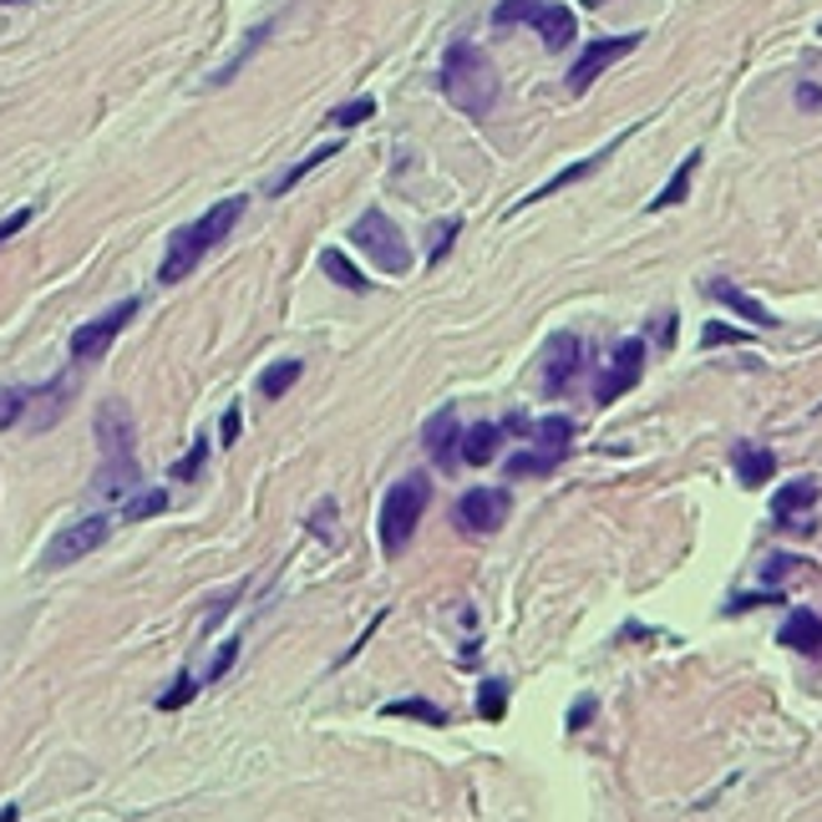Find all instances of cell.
Masks as SVG:
<instances>
[{
    "label": "cell",
    "instance_id": "42",
    "mask_svg": "<svg viewBox=\"0 0 822 822\" xmlns=\"http://www.w3.org/2000/svg\"><path fill=\"white\" fill-rule=\"evenodd\" d=\"M234 656H239V645H234V640H229V645H224V650H219V660H214V666H209V680L229 676V666H234Z\"/></svg>",
    "mask_w": 822,
    "mask_h": 822
},
{
    "label": "cell",
    "instance_id": "10",
    "mask_svg": "<svg viewBox=\"0 0 822 822\" xmlns=\"http://www.w3.org/2000/svg\"><path fill=\"white\" fill-rule=\"evenodd\" d=\"M635 47H640V31H635V37H605V41H595V47H585V51H579V61H574V72H569V92L574 97L589 92L595 77H605L609 67H615L620 57H630Z\"/></svg>",
    "mask_w": 822,
    "mask_h": 822
},
{
    "label": "cell",
    "instance_id": "38",
    "mask_svg": "<svg viewBox=\"0 0 822 822\" xmlns=\"http://www.w3.org/2000/svg\"><path fill=\"white\" fill-rule=\"evenodd\" d=\"M457 229H463V224H457V219H447V224H442L437 244H432V254H427V260H432V264H442V260H447V250H453V239H457Z\"/></svg>",
    "mask_w": 822,
    "mask_h": 822
},
{
    "label": "cell",
    "instance_id": "19",
    "mask_svg": "<svg viewBox=\"0 0 822 822\" xmlns=\"http://www.w3.org/2000/svg\"><path fill=\"white\" fill-rule=\"evenodd\" d=\"M620 143H625V132H620V138H615V143H609V148H599L595 158H585V163H574V168H564V173H554V179H548L544 189H534V193H528V199H518V209H524V203H538V199H554V193H559V189H569V183L589 179V173H595V168L605 163V158L615 153V148H620Z\"/></svg>",
    "mask_w": 822,
    "mask_h": 822
},
{
    "label": "cell",
    "instance_id": "41",
    "mask_svg": "<svg viewBox=\"0 0 822 822\" xmlns=\"http://www.w3.org/2000/svg\"><path fill=\"white\" fill-rule=\"evenodd\" d=\"M798 108H802V112H822V87L802 82V87H798Z\"/></svg>",
    "mask_w": 822,
    "mask_h": 822
},
{
    "label": "cell",
    "instance_id": "5",
    "mask_svg": "<svg viewBox=\"0 0 822 822\" xmlns=\"http://www.w3.org/2000/svg\"><path fill=\"white\" fill-rule=\"evenodd\" d=\"M351 244H356L366 260H376L386 274H406L412 270V250H406L402 229L382 214V209H366V214L351 224Z\"/></svg>",
    "mask_w": 822,
    "mask_h": 822
},
{
    "label": "cell",
    "instance_id": "20",
    "mask_svg": "<svg viewBox=\"0 0 822 822\" xmlns=\"http://www.w3.org/2000/svg\"><path fill=\"white\" fill-rule=\"evenodd\" d=\"M534 437H538V457H548V463L559 467L564 457H569L574 422L569 417H544V422H534Z\"/></svg>",
    "mask_w": 822,
    "mask_h": 822
},
{
    "label": "cell",
    "instance_id": "21",
    "mask_svg": "<svg viewBox=\"0 0 822 822\" xmlns=\"http://www.w3.org/2000/svg\"><path fill=\"white\" fill-rule=\"evenodd\" d=\"M498 442H503V427H498V422H477L473 432H463V463L488 467L493 457H498Z\"/></svg>",
    "mask_w": 822,
    "mask_h": 822
},
{
    "label": "cell",
    "instance_id": "15",
    "mask_svg": "<svg viewBox=\"0 0 822 822\" xmlns=\"http://www.w3.org/2000/svg\"><path fill=\"white\" fill-rule=\"evenodd\" d=\"M818 498H822V488L812 483V477H798V483L777 488V493H772V524H777V528H802L798 518L818 508Z\"/></svg>",
    "mask_w": 822,
    "mask_h": 822
},
{
    "label": "cell",
    "instance_id": "11",
    "mask_svg": "<svg viewBox=\"0 0 822 822\" xmlns=\"http://www.w3.org/2000/svg\"><path fill=\"white\" fill-rule=\"evenodd\" d=\"M579 366H585V341L574 331H559L544 346V392L564 396L574 386V376H579Z\"/></svg>",
    "mask_w": 822,
    "mask_h": 822
},
{
    "label": "cell",
    "instance_id": "17",
    "mask_svg": "<svg viewBox=\"0 0 822 822\" xmlns=\"http://www.w3.org/2000/svg\"><path fill=\"white\" fill-rule=\"evenodd\" d=\"M777 645L798 650V656L822 660V620L812 615V609H792V615H787V625L777 630Z\"/></svg>",
    "mask_w": 822,
    "mask_h": 822
},
{
    "label": "cell",
    "instance_id": "32",
    "mask_svg": "<svg viewBox=\"0 0 822 822\" xmlns=\"http://www.w3.org/2000/svg\"><path fill=\"white\" fill-rule=\"evenodd\" d=\"M544 473H554V463H548V457H538V453L508 457V477H544Z\"/></svg>",
    "mask_w": 822,
    "mask_h": 822
},
{
    "label": "cell",
    "instance_id": "22",
    "mask_svg": "<svg viewBox=\"0 0 822 822\" xmlns=\"http://www.w3.org/2000/svg\"><path fill=\"white\" fill-rule=\"evenodd\" d=\"M696 168H701V153H691V158H686V163L676 168V179H670L666 189H660L656 199H650V214H660V209H676V203L686 199V193H691V179H696Z\"/></svg>",
    "mask_w": 822,
    "mask_h": 822
},
{
    "label": "cell",
    "instance_id": "12",
    "mask_svg": "<svg viewBox=\"0 0 822 822\" xmlns=\"http://www.w3.org/2000/svg\"><path fill=\"white\" fill-rule=\"evenodd\" d=\"M432 453V463L442 467V473H453L457 463H463V422H457V406H442L437 417L427 422V442H422Z\"/></svg>",
    "mask_w": 822,
    "mask_h": 822
},
{
    "label": "cell",
    "instance_id": "35",
    "mask_svg": "<svg viewBox=\"0 0 822 822\" xmlns=\"http://www.w3.org/2000/svg\"><path fill=\"white\" fill-rule=\"evenodd\" d=\"M203 457H209V442H193V453L183 457V463H173V477H179V483H189V477H199Z\"/></svg>",
    "mask_w": 822,
    "mask_h": 822
},
{
    "label": "cell",
    "instance_id": "40",
    "mask_svg": "<svg viewBox=\"0 0 822 822\" xmlns=\"http://www.w3.org/2000/svg\"><path fill=\"white\" fill-rule=\"evenodd\" d=\"M239 427H244V417H239V406H229V412H224V422H219V437H224V447H234Z\"/></svg>",
    "mask_w": 822,
    "mask_h": 822
},
{
    "label": "cell",
    "instance_id": "44",
    "mask_svg": "<svg viewBox=\"0 0 822 822\" xmlns=\"http://www.w3.org/2000/svg\"><path fill=\"white\" fill-rule=\"evenodd\" d=\"M818 37H822V26H818Z\"/></svg>",
    "mask_w": 822,
    "mask_h": 822
},
{
    "label": "cell",
    "instance_id": "16",
    "mask_svg": "<svg viewBox=\"0 0 822 822\" xmlns=\"http://www.w3.org/2000/svg\"><path fill=\"white\" fill-rule=\"evenodd\" d=\"M143 488V473H138V463H132V457H108V463H102V473H97V483H92V493L102 503H128L132 493Z\"/></svg>",
    "mask_w": 822,
    "mask_h": 822
},
{
    "label": "cell",
    "instance_id": "34",
    "mask_svg": "<svg viewBox=\"0 0 822 822\" xmlns=\"http://www.w3.org/2000/svg\"><path fill=\"white\" fill-rule=\"evenodd\" d=\"M741 341H747L741 331H731V325H716V321L701 331V346L706 351H711V346H741Z\"/></svg>",
    "mask_w": 822,
    "mask_h": 822
},
{
    "label": "cell",
    "instance_id": "33",
    "mask_svg": "<svg viewBox=\"0 0 822 822\" xmlns=\"http://www.w3.org/2000/svg\"><path fill=\"white\" fill-rule=\"evenodd\" d=\"M264 37H270V31H264V26H260V31H250V41H244V51H239V57H234V61H229L224 72H214V87L234 82V77H239V67H244V61H250V57H254V47H260V41H264Z\"/></svg>",
    "mask_w": 822,
    "mask_h": 822
},
{
    "label": "cell",
    "instance_id": "29",
    "mask_svg": "<svg viewBox=\"0 0 822 822\" xmlns=\"http://www.w3.org/2000/svg\"><path fill=\"white\" fill-rule=\"evenodd\" d=\"M503 711H508V686H503V680H483L477 716H483V721H503Z\"/></svg>",
    "mask_w": 822,
    "mask_h": 822
},
{
    "label": "cell",
    "instance_id": "37",
    "mask_svg": "<svg viewBox=\"0 0 822 822\" xmlns=\"http://www.w3.org/2000/svg\"><path fill=\"white\" fill-rule=\"evenodd\" d=\"M595 711H599L595 696H579V701L569 706V731H585V727H589V716H595Z\"/></svg>",
    "mask_w": 822,
    "mask_h": 822
},
{
    "label": "cell",
    "instance_id": "36",
    "mask_svg": "<svg viewBox=\"0 0 822 822\" xmlns=\"http://www.w3.org/2000/svg\"><path fill=\"white\" fill-rule=\"evenodd\" d=\"M311 528H315V534H321V538H325V544H335V503H331V498H325V503H321V508H315Z\"/></svg>",
    "mask_w": 822,
    "mask_h": 822
},
{
    "label": "cell",
    "instance_id": "26",
    "mask_svg": "<svg viewBox=\"0 0 822 822\" xmlns=\"http://www.w3.org/2000/svg\"><path fill=\"white\" fill-rule=\"evenodd\" d=\"M386 716H412V721H427V727H447V711L432 701H422V696H406V701H392L386 706Z\"/></svg>",
    "mask_w": 822,
    "mask_h": 822
},
{
    "label": "cell",
    "instance_id": "28",
    "mask_svg": "<svg viewBox=\"0 0 822 822\" xmlns=\"http://www.w3.org/2000/svg\"><path fill=\"white\" fill-rule=\"evenodd\" d=\"M335 153H341V148H335V143L315 148V153H311V158H305V163H295V168H290V173H285V179L274 183V193H290V189H295V183H300V179H305V173H315V168H321V163H331V158H335Z\"/></svg>",
    "mask_w": 822,
    "mask_h": 822
},
{
    "label": "cell",
    "instance_id": "14",
    "mask_svg": "<svg viewBox=\"0 0 822 822\" xmlns=\"http://www.w3.org/2000/svg\"><path fill=\"white\" fill-rule=\"evenodd\" d=\"M701 290L716 300V305H727V311H737L741 321H751V325H757V331H777V325H782V321H777V315L762 305V300H757V295H747V290H741V285H731V280H706Z\"/></svg>",
    "mask_w": 822,
    "mask_h": 822
},
{
    "label": "cell",
    "instance_id": "39",
    "mask_svg": "<svg viewBox=\"0 0 822 822\" xmlns=\"http://www.w3.org/2000/svg\"><path fill=\"white\" fill-rule=\"evenodd\" d=\"M26 224H31V209H16L11 219H0V244H6V239H16Z\"/></svg>",
    "mask_w": 822,
    "mask_h": 822
},
{
    "label": "cell",
    "instance_id": "2",
    "mask_svg": "<svg viewBox=\"0 0 822 822\" xmlns=\"http://www.w3.org/2000/svg\"><path fill=\"white\" fill-rule=\"evenodd\" d=\"M244 209H250V199H219L203 219L183 224L179 234L168 239V254H163V270H158V280H163V285H179V280H189V274L199 270L203 254L234 234V224L244 219Z\"/></svg>",
    "mask_w": 822,
    "mask_h": 822
},
{
    "label": "cell",
    "instance_id": "7",
    "mask_svg": "<svg viewBox=\"0 0 822 822\" xmlns=\"http://www.w3.org/2000/svg\"><path fill=\"white\" fill-rule=\"evenodd\" d=\"M513 493L508 488H473L457 498V528L463 534H498L508 524Z\"/></svg>",
    "mask_w": 822,
    "mask_h": 822
},
{
    "label": "cell",
    "instance_id": "4",
    "mask_svg": "<svg viewBox=\"0 0 822 822\" xmlns=\"http://www.w3.org/2000/svg\"><path fill=\"white\" fill-rule=\"evenodd\" d=\"M518 21L534 26L548 51H569L574 37H579V21H574V11L559 6V0H503L498 11H493V26H518Z\"/></svg>",
    "mask_w": 822,
    "mask_h": 822
},
{
    "label": "cell",
    "instance_id": "3",
    "mask_svg": "<svg viewBox=\"0 0 822 822\" xmlns=\"http://www.w3.org/2000/svg\"><path fill=\"white\" fill-rule=\"evenodd\" d=\"M427 503H432V483L422 473H406L402 483H392V493H386V503H382V548L392 554V559L406 554V544H412V534H417Z\"/></svg>",
    "mask_w": 822,
    "mask_h": 822
},
{
    "label": "cell",
    "instance_id": "27",
    "mask_svg": "<svg viewBox=\"0 0 822 822\" xmlns=\"http://www.w3.org/2000/svg\"><path fill=\"white\" fill-rule=\"evenodd\" d=\"M26 406H31V392H21V386H0V432H11L16 422L26 417Z\"/></svg>",
    "mask_w": 822,
    "mask_h": 822
},
{
    "label": "cell",
    "instance_id": "25",
    "mask_svg": "<svg viewBox=\"0 0 822 822\" xmlns=\"http://www.w3.org/2000/svg\"><path fill=\"white\" fill-rule=\"evenodd\" d=\"M158 513H168V493L163 488L132 493V498L122 503V518H128V524H148V518H158Z\"/></svg>",
    "mask_w": 822,
    "mask_h": 822
},
{
    "label": "cell",
    "instance_id": "31",
    "mask_svg": "<svg viewBox=\"0 0 822 822\" xmlns=\"http://www.w3.org/2000/svg\"><path fill=\"white\" fill-rule=\"evenodd\" d=\"M371 112H376V102H371V97H356V102H346V108H335L331 122H335V128H361Z\"/></svg>",
    "mask_w": 822,
    "mask_h": 822
},
{
    "label": "cell",
    "instance_id": "1",
    "mask_svg": "<svg viewBox=\"0 0 822 822\" xmlns=\"http://www.w3.org/2000/svg\"><path fill=\"white\" fill-rule=\"evenodd\" d=\"M437 87H442V97H447L457 112H467V118H488V112L498 108V92H503L498 67H493L488 51H477L473 41L447 47L442 72H437Z\"/></svg>",
    "mask_w": 822,
    "mask_h": 822
},
{
    "label": "cell",
    "instance_id": "13",
    "mask_svg": "<svg viewBox=\"0 0 822 822\" xmlns=\"http://www.w3.org/2000/svg\"><path fill=\"white\" fill-rule=\"evenodd\" d=\"M97 442H102V457H132L138 427H132V412L122 402L97 406Z\"/></svg>",
    "mask_w": 822,
    "mask_h": 822
},
{
    "label": "cell",
    "instance_id": "9",
    "mask_svg": "<svg viewBox=\"0 0 822 822\" xmlns=\"http://www.w3.org/2000/svg\"><path fill=\"white\" fill-rule=\"evenodd\" d=\"M640 376H645V341H640V335H630V341H620V351L609 356V371L599 376V386H595V402L599 406L620 402L625 392L640 386Z\"/></svg>",
    "mask_w": 822,
    "mask_h": 822
},
{
    "label": "cell",
    "instance_id": "23",
    "mask_svg": "<svg viewBox=\"0 0 822 822\" xmlns=\"http://www.w3.org/2000/svg\"><path fill=\"white\" fill-rule=\"evenodd\" d=\"M321 270L331 274L335 285L356 290V295H371V280H366V274H361L356 264H351V260H346V254H341V250H325V254H321Z\"/></svg>",
    "mask_w": 822,
    "mask_h": 822
},
{
    "label": "cell",
    "instance_id": "6",
    "mask_svg": "<svg viewBox=\"0 0 822 822\" xmlns=\"http://www.w3.org/2000/svg\"><path fill=\"white\" fill-rule=\"evenodd\" d=\"M108 534H112V518H102V513H92V518H77V524H67L47 544V554H41V569H67V564L87 559L92 548L108 544Z\"/></svg>",
    "mask_w": 822,
    "mask_h": 822
},
{
    "label": "cell",
    "instance_id": "8",
    "mask_svg": "<svg viewBox=\"0 0 822 822\" xmlns=\"http://www.w3.org/2000/svg\"><path fill=\"white\" fill-rule=\"evenodd\" d=\"M132 315H138V300H122V305H112L108 315H97V321L77 325V331H72V361H97L122 331H128Z\"/></svg>",
    "mask_w": 822,
    "mask_h": 822
},
{
    "label": "cell",
    "instance_id": "43",
    "mask_svg": "<svg viewBox=\"0 0 822 822\" xmlns=\"http://www.w3.org/2000/svg\"><path fill=\"white\" fill-rule=\"evenodd\" d=\"M0 6H21V0H0Z\"/></svg>",
    "mask_w": 822,
    "mask_h": 822
},
{
    "label": "cell",
    "instance_id": "30",
    "mask_svg": "<svg viewBox=\"0 0 822 822\" xmlns=\"http://www.w3.org/2000/svg\"><path fill=\"white\" fill-rule=\"evenodd\" d=\"M193 696H199V680H193V676H179V680H173V691L158 696V711H179V706H189Z\"/></svg>",
    "mask_w": 822,
    "mask_h": 822
},
{
    "label": "cell",
    "instance_id": "24",
    "mask_svg": "<svg viewBox=\"0 0 822 822\" xmlns=\"http://www.w3.org/2000/svg\"><path fill=\"white\" fill-rule=\"evenodd\" d=\"M300 376H305V361H280V366H270L260 376V392L270 396V402H280V396H285L290 386L300 382Z\"/></svg>",
    "mask_w": 822,
    "mask_h": 822
},
{
    "label": "cell",
    "instance_id": "18",
    "mask_svg": "<svg viewBox=\"0 0 822 822\" xmlns=\"http://www.w3.org/2000/svg\"><path fill=\"white\" fill-rule=\"evenodd\" d=\"M731 467H737V477L747 488H762L777 473V453L772 447H757V442H737V447H731Z\"/></svg>",
    "mask_w": 822,
    "mask_h": 822
}]
</instances>
